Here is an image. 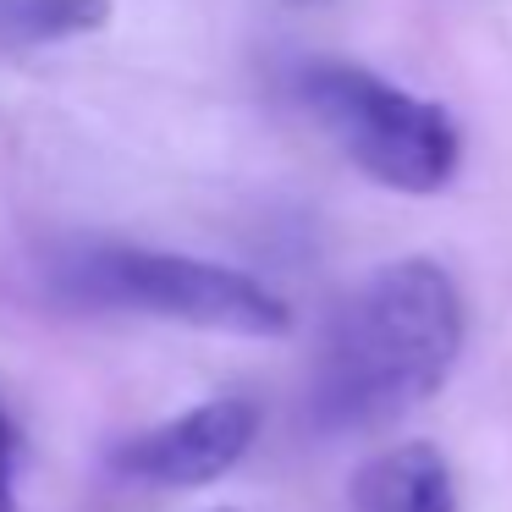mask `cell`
I'll use <instances>...</instances> for the list:
<instances>
[{"mask_svg":"<svg viewBox=\"0 0 512 512\" xmlns=\"http://www.w3.org/2000/svg\"><path fill=\"white\" fill-rule=\"evenodd\" d=\"M468 336L457 281L435 259H391L369 270L314 358L309 419L325 435L380 430L446 386Z\"/></svg>","mask_w":512,"mask_h":512,"instance_id":"cell-1","label":"cell"},{"mask_svg":"<svg viewBox=\"0 0 512 512\" xmlns=\"http://www.w3.org/2000/svg\"><path fill=\"white\" fill-rule=\"evenodd\" d=\"M298 100L347 166L408 199H430L463 166V133L441 100L402 89L358 61L298 67Z\"/></svg>","mask_w":512,"mask_h":512,"instance_id":"cell-2","label":"cell"},{"mask_svg":"<svg viewBox=\"0 0 512 512\" xmlns=\"http://www.w3.org/2000/svg\"><path fill=\"white\" fill-rule=\"evenodd\" d=\"M56 287L94 309L149 314V320L193 325L215 336H287L292 325L287 298L259 276L199 254H166V248H72L56 270Z\"/></svg>","mask_w":512,"mask_h":512,"instance_id":"cell-3","label":"cell"},{"mask_svg":"<svg viewBox=\"0 0 512 512\" xmlns=\"http://www.w3.org/2000/svg\"><path fill=\"white\" fill-rule=\"evenodd\" d=\"M259 435V408L248 397H210L171 419L149 424L144 435L116 452V474L138 479L155 490H199L232 474L248 457Z\"/></svg>","mask_w":512,"mask_h":512,"instance_id":"cell-4","label":"cell"},{"mask_svg":"<svg viewBox=\"0 0 512 512\" xmlns=\"http://www.w3.org/2000/svg\"><path fill=\"white\" fill-rule=\"evenodd\" d=\"M353 512H457L452 463L430 441L391 446L358 468Z\"/></svg>","mask_w":512,"mask_h":512,"instance_id":"cell-5","label":"cell"},{"mask_svg":"<svg viewBox=\"0 0 512 512\" xmlns=\"http://www.w3.org/2000/svg\"><path fill=\"white\" fill-rule=\"evenodd\" d=\"M111 0H0V50H39L100 34Z\"/></svg>","mask_w":512,"mask_h":512,"instance_id":"cell-6","label":"cell"},{"mask_svg":"<svg viewBox=\"0 0 512 512\" xmlns=\"http://www.w3.org/2000/svg\"><path fill=\"white\" fill-rule=\"evenodd\" d=\"M0 512H23V501H17V430L6 408H0Z\"/></svg>","mask_w":512,"mask_h":512,"instance_id":"cell-7","label":"cell"},{"mask_svg":"<svg viewBox=\"0 0 512 512\" xmlns=\"http://www.w3.org/2000/svg\"><path fill=\"white\" fill-rule=\"evenodd\" d=\"M215 512H232V507H215Z\"/></svg>","mask_w":512,"mask_h":512,"instance_id":"cell-8","label":"cell"}]
</instances>
